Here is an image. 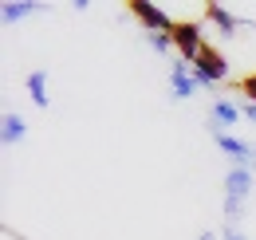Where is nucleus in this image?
<instances>
[{
  "label": "nucleus",
  "mask_w": 256,
  "mask_h": 240,
  "mask_svg": "<svg viewBox=\"0 0 256 240\" xmlns=\"http://www.w3.org/2000/svg\"><path fill=\"white\" fill-rule=\"evenodd\" d=\"M190 67H193V79H197V87H209V90L221 87L224 75H228V63H224V56L213 48V44H205V48H201V56H197Z\"/></svg>",
  "instance_id": "obj_1"
},
{
  "label": "nucleus",
  "mask_w": 256,
  "mask_h": 240,
  "mask_svg": "<svg viewBox=\"0 0 256 240\" xmlns=\"http://www.w3.org/2000/svg\"><path fill=\"white\" fill-rule=\"evenodd\" d=\"M205 130H209V138L217 142V150L232 158V166H248V170H252V142H244V138H236V134L221 130L217 122H205Z\"/></svg>",
  "instance_id": "obj_2"
},
{
  "label": "nucleus",
  "mask_w": 256,
  "mask_h": 240,
  "mask_svg": "<svg viewBox=\"0 0 256 240\" xmlns=\"http://www.w3.org/2000/svg\"><path fill=\"white\" fill-rule=\"evenodd\" d=\"M170 36H174V48H178V56L186 63H193L201 56V48H205V36H201V24H197V20H178Z\"/></svg>",
  "instance_id": "obj_3"
},
{
  "label": "nucleus",
  "mask_w": 256,
  "mask_h": 240,
  "mask_svg": "<svg viewBox=\"0 0 256 240\" xmlns=\"http://www.w3.org/2000/svg\"><path fill=\"white\" fill-rule=\"evenodd\" d=\"M126 8H130V16H134L146 32H166V36H170L174 24H178L174 16H166V12H162L154 0H126Z\"/></svg>",
  "instance_id": "obj_4"
},
{
  "label": "nucleus",
  "mask_w": 256,
  "mask_h": 240,
  "mask_svg": "<svg viewBox=\"0 0 256 240\" xmlns=\"http://www.w3.org/2000/svg\"><path fill=\"white\" fill-rule=\"evenodd\" d=\"M221 185H224V197H228V201L248 205V197H252V170H248V166H228Z\"/></svg>",
  "instance_id": "obj_5"
},
{
  "label": "nucleus",
  "mask_w": 256,
  "mask_h": 240,
  "mask_svg": "<svg viewBox=\"0 0 256 240\" xmlns=\"http://www.w3.org/2000/svg\"><path fill=\"white\" fill-rule=\"evenodd\" d=\"M205 20H209V24H217V32H221L224 40H236V32L244 28V16L228 12V8L217 4V0H209V4H205Z\"/></svg>",
  "instance_id": "obj_6"
},
{
  "label": "nucleus",
  "mask_w": 256,
  "mask_h": 240,
  "mask_svg": "<svg viewBox=\"0 0 256 240\" xmlns=\"http://www.w3.org/2000/svg\"><path fill=\"white\" fill-rule=\"evenodd\" d=\"M193 90H197L193 67H190L186 60H174V67H170V94H174V102H186V98H193Z\"/></svg>",
  "instance_id": "obj_7"
},
{
  "label": "nucleus",
  "mask_w": 256,
  "mask_h": 240,
  "mask_svg": "<svg viewBox=\"0 0 256 240\" xmlns=\"http://www.w3.org/2000/svg\"><path fill=\"white\" fill-rule=\"evenodd\" d=\"M36 12H48V4H40V0H4V4H0V20H4V28L28 20V16H36Z\"/></svg>",
  "instance_id": "obj_8"
},
{
  "label": "nucleus",
  "mask_w": 256,
  "mask_h": 240,
  "mask_svg": "<svg viewBox=\"0 0 256 240\" xmlns=\"http://www.w3.org/2000/svg\"><path fill=\"white\" fill-rule=\"evenodd\" d=\"M24 138H28V122H24V114L4 110V118H0V142H4V146H20Z\"/></svg>",
  "instance_id": "obj_9"
},
{
  "label": "nucleus",
  "mask_w": 256,
  "mask_h": 240,
  "mask_svg": "<svg viewBox=\"0 0 256 240\" xmlns=\"http://www.w3.org/2000/svg\"><path fill=\"white\" fill-rule=\"evenodd\" d=\"M240 118H244V114H240V106H236L232 98H213V106H209V114H205V122H217L221 130L236 126Z\"/></svg>",
  "instance_id": "obj_10"
},
{
  "label": "nucleus",
  "mask_w": 256,
  "mask_h": 240,
  "mask_svg": "<svg viewBox=\"0 0 256 240\" xmlns=\"http://www.w3.org/2000/svg\"><path fill=\"white\" fill-rule=\"evenodd\" d=\"M24 90H28V98L36 106H48V67H32L24 75Z\"/></svg>",
  "instance_id": "obj_11"
},
{
  "label": "nucleus",
  "mask_w": 256,
  "mask_h": 240,
  "mask_svg": "<svg viewBox=\"0 0 256 240\" xmlns=\"http://www.w3.org/2000/svg\"><path fill=\"white\" fill-rule=\"evenodd\" d=\"M146 44H150L158 56H170V52H174V36H166V32H150V36H146Z\"/></svg>",
  "instance_id": "obj_12"
},
{
  "label": "nucleus",
  "mask_w": 256,
  "mask_h": 240,
  "mask_svg": "<svg viewBox=\"0 0 256 240\" xmlns=\"http://www.w3.org/2000/svg\"><path fill=\"white\" fill-rule=\"evenodd\" d=\"M244 212H248V205H240V201H228V197H224V224H232V228H236V224L244 220Z\"/></svg>",
  "instance_id": "obj_13"
},
{
  "label": "nucleus",
  "mask_w": 256,
  "mask_h": 240,
  "mask_svg": "<svg viewBox=\"0 0 256 240\" xmlns=\"http://www.w3.org/2000/svg\"><path fill=\"white\" fill-rule=\"evenodd\" d=\"M240 94H244V102H256V71L240 79Z\"/></svg>",
  "instance_id": "obj_14"
},
{
  "label": "nucleus",
  "mask_w": 256,
  "mask_h": 240,
  "mask_svg": "<svg viewBox=\"0 0 256 240\" xmlns=\"http://www.w3.org/2000/svg\"><path fill=\"white\" fill-rule=\"evenodd\" d=\"M221 240H248L240 228H232V224H221Z\"/></svg>",
  "instance_id": "obj_15"
},
{
  "label": "nucleus",
  "mask_w": 256,
  "mask_h": 240,
  "mask_svg": "<svg viewBox=\"0 0 256 240\" xmlns=\"http://www.w3.org/2000/svg\"><path fill=\"white\" fill-rule=\"evenodd\" d=\"M193 240H221V228H201Z\"/></svg>",
  "instance_id": "obj_16"
},
{
  "label": "nucleus",
  "mask_w": 256,
  "mask_h": 240,
  "mask_svg": "<svg viewBox=\"0 0 256 240\" xmlns=\"http://www.w3.org/2000/svg\"><path fill=\"white\" fill-rule=\"evenodd\" d=\"M240 114H244V118L256 126V102H240Z\"/></svg>",
  "instance_id": "obj_17"
},
{
  "label": "nucleus",
  "mask_w": 256,
  "mask_h": 240,
  "mask_svg": "<svg viewBox=\"0 0 256 240\" xmlns=\"http://www.w3.org/2000/svg\"><path fill=\"white\" fill-rule=\"evenodd\" d=\"M4 232H8V236H12V240H28V236H24V232H16L12 224H4Z\"/></svg>",
  "instance_id": "obj_18"
},
{
  "label": "nucleus",
  "mask_w": 256,
  "mask_h": 240,
  "mask_svg": "<svg viewBox=\"0 0 256 240\" xmlns=\"http://www.w3.org/2000/svg\"><path fill=\"white\" fill-rule=\"evenodd\" d=\"M252 174H256V142H252Z\"/></svg>",
  "instance_id": "obj_19"
}]
</instances>
